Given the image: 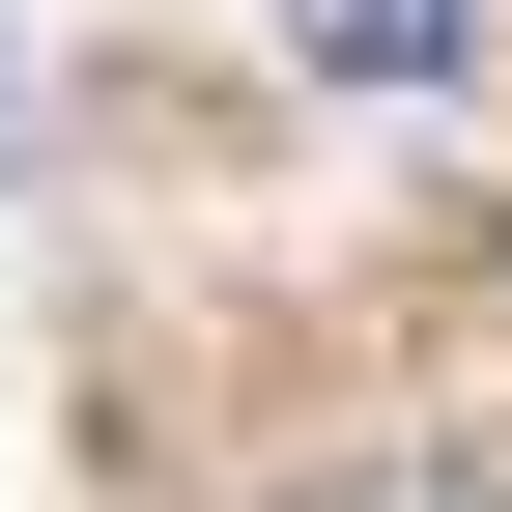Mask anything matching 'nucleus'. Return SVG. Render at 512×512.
I'll list each match as a JSON object with an SVG mask.
<instances>
[{
	"mask_svg": "<svg viewBox=\"0 0 512 512\" xmlns=\"http://www.w3.org/2000/svg\"><path fill=\"white\" fill-rule=\"evenodd\" d=\"M0 143H29V29H0Z\"/></svg>",
	"mask_w": 512,
	"mask_h": 512,
	"instance_id": "3",
	"label": "nucleus"
},
{
	"mask_svg": "<svg viewBox=\"0 0 512 512\" xmlns=\"http://www.w3.org/2000/svg\"><path fill=\"white\" fill-rule=\"evenodd\" d=\"M342 512H512V484H342Z\"/></svg>",
	"mask_w": 512,
	"mask_h": 512,
	"instance_id": "2",
	"label": "nucleus"
},
{
	"mask_svg": "<svg viewBox=\"0 0 512 512\" xmlns=\"http://www.w3.org/2000/svg\"><path fill=\"white\" fill-rule=\"evenodd\" d=\"M313 86H456V0H285Z\"/></svg>",
	"mask_w": 512,
	"mask_h": 512,
	"instance_id": "1",
	"label": "nucleus"
}]
</instances>
